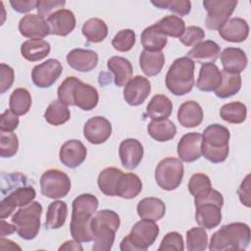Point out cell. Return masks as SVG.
Wrapping results in <instances>:
<instances>
[{
    "label": "cell",
    "mask_w": 251,
    "mask_h": 251,
    "mask_svg": "<svg viewBox=\"0 0 251 251\" xmlns=\"http://www.w3.org/2000/svg\"><path fill=\"white\" fill-rule=\"evenodd\" d=\"M222 82V72L214 64H204L199 71L196 86L200 91L210 92L216 90Z\"/></svg>",
    "instance_id": "cell-26"
},
{
    "label": "cell",
    "mask_w": 251,
    "mask_h": 251,
    "mask_svg": "<svg viewBox=\"0 0 251 251\" xmlns=\"http://www.w3.org/2000/svg\"><path fill=\"white\" fill-rule=\"evenodd\" d=\"M37 1L34 0H11L12 8L18 13H27L36 8Z\"/></svg>",
    "instance_id": "cell-56"
},
{
    "label": "cell",
    "mask_w": 251,
    "mask_h": 251,
    "mask_svg": "<svg viewBox=\"0 0 251 251\" xmlns=\"http://www.w3.org/2000/svg\"><path fill=\"white\" fill-rule=\"evenodd\" d=\"M0 75H1L0 93L3 94L12 86L15 78V74H14V70L10 66L2 63L0 65Z\"/></svg>",
    "instance_id": "cell-54"
},
{
    "label": "cell",
    "mask_w": 251,
    "mask_h": 251,
    "mask_svg": "<svg viewBox=\"0 0 251 251\" xmlns=\"http://www.w3.org/2000/svg\"><path fill=\"white\" fill-rule=\"evenodd\" d=\"M0 243H1V250H22V248L17 245L15 242H13L12 240L9 239H5L3 237H1L0 239Z\"/></svg>",
    "instance_id": "cell-59"
},
{
    "label": "cell",
    "mask_w": 251,
    "mask_h": 251,
    "mask_svg": "<svg viewBox=\"0 0 251 251\" xmlns=\"http://www.w3.org/2000/svg\"><path fill=\"white\" fill-rule=\"evenodd\" d=\"M87 155V150L83 143L77 139L66 141L60 148L59 158L63 165L70 169H75L81 165Z\"/></svg>",
    "instance_id": "cell-16"
},
{
    "label": "cell",
    "mask_w": 251,
    "mask_h": 251,
    "mask_svg": "<svg viewBox=\"0 0 251 251\" xmlns=\"http://www.w3.org/2000/svg\"><path fill=\"white\" fill-rule=\"evenodd\" d=\"M250 243V227L244 223H231L223 226L213 233L209 249L211 251L245 250Z\"/></svg>",
    "instance_id": "cell-1"
},
{
    "label": "cell",
    "mask_w": 251,
    "mask_h": 251,
    "mask_svg": "<svg viewBox=\"0 0 251 251\" xmlns=\"http://www.w3.org/2000/svg\"><path fill=\"white\" fill-rule=\"evenodd\" d=\"M143 146L137 139L126 138L119 146V155L122 165L126 170H134L143 158Z\"/></svg>",
    "instance_id": "cell-18"
},
{
    "label": "cell",
    "mask_w": 251,
    "mask_h": 251,
    "mask_svg": "<svg viewBox=\"0 0 251 251\" xmlns=\"http://www.w3.org/2000/svg\"><path fill=\"white\" fill-rule=\"evenodd\" d=\"M221 54V47L213 40H205L197 43L186 54V57L190 60L204 65L214 63Z\"/></svg>",
    "instance_id": "cell-24"
},
{
    "label": "cell",
    "mask_w": 251,
    "mask_h": 251,
    "mask_svg": "<svg viewBox=\"0 0 251 251\" xmlns=\"http://www.w3.org/2000/svg\"><path fill=\"white\" fill-rule=\"evenodd\" d=\"M220 116L229 124H241L246 120L247 108L245 104L239 101L226 103L222 106Z\"/></svg>",
    "instance_id": "cell-43"
},
{
    "label": "cell",
    "mask_w": 251,
    "mask_h": 251,
    "mask_svg": "<svg viewBox=\"0 0 251 251\" xmlns=\"http://www.w3.org/2000/svg\"><path fill=\"white\" fill-rule=\"evenodd\" d=\"M237 5L236 0H204L203 6L207 11L205 25L207 28L219 29L233 13Z\"/></svg>",
    "instance_id": "cell-10"
},
{
    "label": "cell",
    "mask_w": 251,
    "mask_h": 251,
    "mask_svg": "<svg viewBox=\"0 0 251 251\" xmlns=\"http://www.w3.org/2000/svg\"><path fill=\"white\" fill-rule=\"evenodd\" d=\"M66 2L64 0H38L36 3V11L41 17H49L56 10H61L65 6Z\"/></svg>",
    "instance_id": "cell-52"
},
{
    "label": "cell",
    "mask_w": 251,
    "mask_h": 251,
    "mask_svg": "<svg viewBox=\"0 0 251 251\" xmlns=\"http://www.w3.org/2000/svg\"><path fill=\"white\" fill-rule=\"evenodd\" d=\"M224 71L240 74L247 66L248 60L245 52L236 47H227L220 54Z\"/></svg>",
    "instance_id": "cell-25"
},
{
    "label": "cell",
    "mask_w": 251,
    "mask_h": 251,
    "mask_svg": "<svg viewBox=\"0 0 251 251\" xmlns=\"http://www.w3.org/2000/svg\"><path fill=\"white\" fill-rule=\"evenodd\" d=\"M82 34L85 38L92 43L103 41L108 35V26L106 23L98 18L87 20L81 28Z\"/></svg>",
    "instance_id": "cell-38"
},
{
    "label": "cell",
    "mask_w": 251,
    "mask_h": 251,
    "mask_svg": "<svg viewBox=\"0 0 251 251\" xmlns=\"http://www.w3.org/2000/svg\"><path fill=\"white\" fill-rule=\"evenodd\" d=\"M195 204V221L207 229L218 226L222 221L221 209L224 205V197L219 191H212L204 198L194 200Z\"/></svg>",
    "instance_id": "cell-6"
},
{
    "label": "cell",
    "mask_w": 251,
    "mask_h": 251,
    "mask_svg": "<svg viewBox=\"0 0 251 251\" xmlns=\"http://www.w3.org/2000/svg\"><path fill=\"white\" fill-rule=\"evenodd\" d=\"M67 62L72 69L80 73H87L97 66L98 54L93 50L75 48L68 53Z\"/></svg>",
    "instance_id": "cell-20"
},
{
    "label": "cell",
    "mask_w": 251,
    "mask_h": 251,
    "mask_svg": "<svg viewBox=\"0 0 251 251\" xmlns=\"http://www.w3.org/2000/svg\"><path fill=\"white\" fill-rule=\"evenodd\" d=\"M73 100L75 106L84 111H90L98 104V91L92 85L78 80L74 88Z\"/></svg>",
    "instance_id": "cell-23"
},
{
    "label": "cell",
    "mask_w": 251,
    "mask_h": 251,
    "mask_svg": "<svg viewBox=\"0 0 251 251\" xmlns=\"http://www.w3.org/2000/svg\"><path fill=\"white\" fill-rule=\"evenodd\" d=\"M50 34L67 36L75 27V14L68 9H61L50 15L47 20Z\"/></svg>",
    "instance_id": "cell-17"
},
{
    "label": "cell",
    "mask_w": 251,
    "mask_h": 251,
    "mask_svg": "<svg viewBox=\"0 0 251 251\" xmlns=\"http://www.w3.org/2000/svg\"><path fill=\"white\" fill-rule=\"evenodd\" d=\"M136 211L141 219L156 222L165 216L166 205L159 198L146 197L138 202Z\"/></svg>",
    "instance_id": "cell-29"
},
{
    "label": "cell",
    "mask_w": 251,
    "mask_h": 251,
    "mask_svg": "<svg viewBox=\"0 0 251 251\" xmlns=\"http://www.w3.org/2000/svg\"><path fill=\"white\" fill-rule=\"evenodd\" d=\"M155 25L164 35L171 37L179 38L185 30L184 21L175 15L166 16Z\"/></svg>",
    "instance_id": "cell-41"
},
{
    "label": "cell",
    "mask_w": 251,
    "mask_h": 251,
    "mask_svg": "<svg viewBox=\"0 0 251 251\" xmlns=\"http://www.w3.org/2000/svg\"><path fill=\"white\" fill-rule=\"evenodd\" d=\"M188 190L194 200L206 197L212 191V183L209 176L202 173L194 174L188 181Z\"/></svg>",
    "instance_id": "cell-44"
},
{
    "label": "cell",
    "mask_w": 251,
    "mask_h": 251,
    "mask_svg": "<svg viewBox=\"0 0 251 251\" xmlns=\"http://www.w3.org/2000/svg\"><path fill=\"white\" fill-rule=\"evenodd\" d=\"M71 118L70 110L67 105L59 100H54L45 110L44 119L52 126H61L67 123Z\"/></svg>",
    "instance_id": "cell-42"
},
{
    "label": "cell",
    "mask_w": 251,
    "mask_h": 251,
    "mask_svg": "<svg viewBox=\"0 0 251 251\" xmlns=\"http://www.w3.org/2000/svg\"><path fill=\"white\" fill-rule=\"evenodd\" d=\"M19 149V139L14 132L0 131V156L11 158L15 156Z\"/></svg>",
    "instance_id": "cell-47"
},
{
    "label": "cell",
    "mask_w": 251,
    "mask_h": 251,
    "mask_svg": "<svg viewBox=\"0 0 251 251\" xmlns=\"http://www.w3.org/2000/svg\"><path fill=\"white\" fill-rule=\"evenodd\" d=\"M42 206L39 202H31L27 206L21 207L13 216L12 223L17 228L18 235L25 240L34 239L40 228V217Z\"/></svg>",
    "instance_id": "cell-7"
},
{
    "label": "cell",
    "mask_w": 251,
    "mask_h": 251,
    "mask_svg": "<svg viewBox=\"0 0 251 251\" xmlns=\"http://www.w3.org/2000/svg\"><path fill=\"white\" fill-rule=\"evenodd\" d=\"M31 102V95L27 89L21 87L17 88L12 92L10 96V110L17 116H24L29 111Z\"/></svg>",
    "instance_id": "cell-40"
},
{
    "label": "cell",
    "mask_w": 251,
    "mask_h": 251,
    "mask_svg": "<svg viewBox=\"0 0 251 251\" xmlns=\"http://www.w3.org/2000/svg\"><path fill=\"white\" fill-rule=\"evenodd\" d=\"M19 31L24 37L30 39H42L49 32L46 20L37 14H27L19 23Z\"/></svg>",
    "instance_id": "cell-15"
},
{
    "label": "cell",
    "mask_w": 251,
    "mask_h": 251,
    "mask_svg": "<svg viewBox=\"0 0 251 251\" xmlns=\"http://www.w3.org/2000/svg\"><path fill=\"white\" fill-rule=\"evenodd\" d=\"M177 120L183 127L198 126L203 121L202 107L192 100L183 102L178 108Z\"/></svg>",
    "instance_id": "cell-28"
},
{
    "label": "cell",
    "mask_w": 251,
    "mask_h": 251,
    "mask_svg": "<svg viewBox=\"0 0 251 251\" xmlns=\"http://www.w3.org/2000/svg\"><path fill=\"white\" fill-rule=\"evenodd\" d=\"M78 80L79 79L75 76L66 77L65 80L60 84V86L58 88V91H57L58 100L67 106H73L74 105L73 92H74V88Z\"/></svg>",
    "instance_id": "cell-49"
},
{
    "label": "cell",
    "mask_w": 251,
    "mask_h": 251,
    "mask_svg": "<svg viewBox=\"0 0 251 251\" xmlns=\"http://www.w3.org/2000/svg\"><path fill=\"white\" fill-rule=\"evenodd\" d=\"M151 91L150 81L141 75L132 77L124 88V99L130 106L141 105Z\"/></svg>",
    "instance_id": "cell-14"
},
{
    "label": "cell",
    "mask_w": 251,
    "mask_h": 251,
    "mask_svg": "<svg viewBox=\"0 0 251 251\" xmlns=\"http://www.w3.org/2000/svg\"><path fill=\"white\" fill-rule=\"evenodd\" d=\"M165 64V56L162 51L143 50L139 56V66L147 76H154L160 74Z\"/></svg>",
    "instance_id": "cell-30"
},
{
    "label": "cell",
    "mask_w": 251,
    "mask_h": 251,
    "mask_svg": "<svg viewBox=\"0 0 251 251\" xmlns=\"http://www.w3.org/2000/svg\"><path fill=\"white\" fill-rule=\"evenodd\" d=\"M112 134V125L104 117L96 116L86 121L83 126L85 139L92 144H101L107 141Z\"/></svg>",
    "instance_id": "cell-13"
},
{
    "label": "cell",
    "mask_w": 251,
    "mask_h": 251,
    "mask_svg": "<svg viewBox=\"0 0 251 251\" xmlns=\"http://www.w3.org/2000/svg\"><path fill=\"white\" fill-rule=\"evenodd\" d=\"M208 235L204 227H192L186 232V249L204 251L207 248Z\"/></svg>",
    "instance_id": "cell-45"
},
{
    "label": "cell",
    "mask_w": 251,
    "mask_h": 251,
    "mask_svg": "<svg viewBox=\"0 0 251 251\" xmlns=\"http://www.w3.org/2000/svg\"><path fill=\"white\" fill-rule=\"evenodd\" d=\"M194 62L187 57L174 61L166 75V86L176 96H182L191 91L194 86Z\"/></svg>",
    "instance_id": "cell-4"
},
{
    "label": "cell",
    "mask_w": 251,
    "mask_h": 251,
    "mask_svg": "<svg viewBox=\"0 0 251 251\" xmlns=\"http://www.w3.org/2000/svg\"><path fill=\"white\" fill-rule=\"evenodd\" d=\"M68 216L67 203L61 200L53 201L49 204L47 213L45 227L48 229H57L64 226Z\"/></svg>",
    "instance_id": "cell-36"
},
{
    "label": "cell",
    "mask_w": 251,
    "mask_h": 251,
    "mask_svg": "<svg viewBox=\"0 0 251 251\" xmlns=\"http://www.w3.org/2000/svg\"><path fill=\"white\" fill-rule=\"evenodd\" d=\"M147 132L153 139L159 142H165L176 136V126L169 119L153 120L147 126Z\"/></svg>",
    "instance_id": "cell-33"
},
{
    "label": "cell",
    "mask_w": 251,
    "mask_h": 251,
    "mask_svg": "<svg viewBox=\"0 0 251 251\" xmlns=\"http://www.w3.org/2000/svg\"><path fill=\"white\" fill-rule=\"evenodd\" d=\"M59 250L62 251V250H67V251H70V250H75V251H82L83 248L82 246L80 245V242L76 241V240H68L66 241L64 244H62L60 247H59Z\"/></svg>",
    "instance_id": "cell-57"
},
{
    "label": "cell",
    "mask_w": 251,
    "mask_h": 251,
    "mask_svg": "<svg viewBox=\"0 0 251 251\" xmlns=\"http://www.w3.org/2000/svg\"><path fill=\"white\" fill-rule=\"evenodd\" d=\"M19 123L20 120L18 116L15 113H13L10 109H7L0 116V131L13 132V130H15L18 127Z\"/></svg>",
    "instance_id": "cell-53"
},
{
    "label": "cell",
    "mask_w": 251,
    "mask_h": 251,
    "mask_svg": "<svg viewBox=\"0 0 251 251\" xmlns=\"http://www.w3.org/2000/svg\"><path fill=\"white\" fill-rule=\"evenodd\" d=\"M237 194L239 196L240 202L249 208L251 206V200H250V175H247L245 178L242 180L238 190Z\"/></svg>",
    "instance_id": "cell-55"
},
{
    "label": "cell",
    "mask_w": 251,
    "mask_h": 251,
    "mask_svg": "<svg viewBox=\"0 0 251 251\" xmlns=\"http://www.w3.org/2000/svg\"><path fill=\"white\" fill-rule=\"evenodd\" d=\"M142 190V182L138 176L132 173L123 174L117 186V196L125 199L136 197Z\"/></svg>",
    "instance_id": "cell-35"
},
{
    "label": "cell",
    "mask_w": 251,
    "mask_h": 251,
    "mask_svg": "<svg viewBox=\"0 0 251 251\" xmlns=\"http://www.w3.org/2000/svg\"><path fill=\"white\" fill-rule=\"evenodd\" d=\"M241 88L240 74H232L222 71V82L215 90V94L219 98H228L236 94Z\"/></svg>",
    "instance_id": "cell-39"
},
{
    "label": "cell",
    "mask_w": 251,
    "mask_h": 251,
    "mask_svg": "<svg viewBox=\"0 0 251 251\" xmlns=\"http://www.w3.org/2000/svg\"><path fill=\"white\" fill-rule=\"evenodd\" d=\"M159 226L154 221L142 219L131 227L120 244L122 251H146L157 239Z\"/></svg>",
    "instance_id": "cell-5"
},
{
    "label": "cell",
    "mask_w": 251,
    "mask_h": 251,
    "mask_svg": "<svg viewBox=\"0 0 251 251\" xmlns=\"http://www.w3.org/2000/svg\"><path fill=\"white\" fill-rule=\"evenodd\" d=\"M184 174L183 164L180 160L168 157L159 162L155 169V180L164 190H175L181 183Z\"/></svg>",
    "instance_id": "cell-8"
},
{
    "label": "cell",
    "mask_w": 251,
    "mask_h": 251,
    "mask_svg": "<svg viewBox=\"0 0 251 251\" xmlns=\"http://www.w3.org/2000/svg\"><path fill=\"white\" fill-rule=\"evenodd\" d=\"M151 3L159 9H168L180 17L188 15L191 10V2L188 0H157Z\"/></svg>",
    "instance_id": "cell-46"
},
{
    "label": "cell",
    "mask_w": 251,
    "mask_h": 251,
    "mask_svg": "<svg viewBox=\"0 0 251 251\" xmlns=\"http://www.w3.org/2000/svg\"><path fill=\"white\" fill-rule=\"evenodd\" d=\"M0 225H1V227H0V229H1V233H0L1 237H4L5 235H9V234H12L15 231H17V228H16L14 224L10 225V224H7L4 220H1Z\"/></svg>",
    "instance_id": "cell-58"
},
{
    "label": "cell",
    "mask_w": 251,
    "mask_h": 251,
    "mask_svg": "<svg viewBox=\"0 0 251 251\" xmlns=\"http://www.w3.org/2000/svg\"><path fill=\"white\" fill-rule=\"evenodd\" d=\"M202 134L199 132L185 133L177 143V155L179 159L186 163L198 160L201 153Z\"/></svg>",
    "instance_id": "cell-19"
},
{
    "label": "cell",
    "mask_w": 251,
    "mask_h": 251,
    "mask_svg": "<svg viewBox=\"0 0 251 251\" xmlns=\"http://www.w3.org/2000/svg\"><path fill=\"white\" fill-rule=\"evenodd\" d=\"M229 130L219 124L208 126L202 134L201 153L206 160L219 164L226 161L228 156Z\"/></svg>",
    "instance_id": "cell-3"
},
{
    "label": "cell",
    "mask_w": 251,
    "mask_h": 251,
    "mask_svg": "<svg viewBox=\"0 0 251 251\" xmlns=\"http://www.w3.org/2000/svg\"><path fill=\"white\" fill-rule=\"evenodd\" d=\"M184 249V242L182 236L176 231H171L167 233L161 241L158 251H170L177 250L182 251Z\"/></svg>",
    "instance_id": "cell-50"
},
{
    "label": "cell",
    "mask_w": 251,
    "mask_h": 251,
    "mask_svg": "<svg viewBox=\"0 0 251 251\" xmlns=\"http://www.w3.org/2000/svg\"><path fill=\"white\" fill-rule=\"evenodd\" d=\"M107 67L113 73L114 82L119 87L126 86V84L132 78L131 63L124 57H111L107 61Z\"/></svg>",
    "instance_id": "cell-27"
},
{
    "label": "cell",
    "mask_w": 251,
    "mask_h": 251,
    "mask_svg": "<svg viewBox=\"0 0 251 251\" xmlns=\"http://www.w3.org/2000/svg\"><path fill=\"white\" fill-rule=\"evenodd\" d=\"M205 37V32L200 26L190 25L185 28L183 34L179 37V41L185 46H193L201 42Z\"/></svg>",
    "instance_id": "cell-51"
},
{
    "label": "cell",
    "mask_w": 251,
    "mask_h": 251,
    "mask_svg": "<svg viewBox=\"0 0 251 251\" xmlns=\"http://www.w3.org/2000/svg\"><path fill=\"white\" fill-rule=\"evenodd\" d=\"M98 199L89 193L80 194L73 201L72 219L82 222H90L94 212L98 208Z\"/></svg>",
    "instance_id": "cell-21"
},
{
    "label": "cell",
    "mask_w": 251,
    "mask_h": 251,
    "mask_svg": "<svg viewBox=\"0 0 251 251\" xmlns=\"http://www.w3.org/2000/svg\"><path fill=\"white\" fill-rule=\"evenodd\" d=\"M71 179L69 176L57 169L45 171L40 177L41 193L50 199H60L69 193Z\"/></svg>",
    "instance_id": "cell-9"
},
{
    "label": "cell",
    "mask_w": 251,
    "mask_h": 251,
    "mask_svg": "<svg viewBox=\"0 0 251 251\" xmlns=\"http://www.w3.org/2000/svg\"><path fill=\"white\" fill-rule=\"evenodd\" d=\"M173 103L171 99L163 94H157L152 97L146 107L145 117L153 120H163L171 116Z\"/></svg>",
    "instance_id": "cell-31"
},
{
    "label": "cell",
    "mask_w": 251,
    "mask_h": 251,
    "mask_svg": "<svg viewBox=\"0 0 251 251\" xmlns=\"http://www.w3.org/2000/svg\"><path fill=\"white\" fill-rule=\"evenodd\" d=\"M51 47L49 42L43 39H28L21 45L23 57L29 62H37L50 53Z\"/></svg>",
    "instance_id": "cell-32"
},
{
    "label": "cell",
    "mask_w": 251,
    "mask_h": 251,
    "mask_svg": "<svg viewBox=\"0 0 251 251\" xmlns=\"http://www.w3.org/2000/svg\"><path fill=\"white\" fill-rule=\"evenodd\" d=\"M141 44L144 50L161 51L168 42L167 36L164 35L156 25L146 27L140 36Z\"/></svg>",
    "instance_id": "cell-37"
},
{
    "label": "cell",
    "mask_w": 251,
    "mask_h": 251,
    "mask_svg": "<svg viewBox=\"0 0 251 251\" xmlns=\"http://www.w3.org/2000/svg\"><path fill=\"white\" fill-rule=\"evenodd\" d=\"M219 34L226 41L242 42L248 37L249 25L241 18H231L219 28Z\"/></svg>",
    "instance_id": "cell-22"
},
{
    "label": "cell",
    "mask_w": 251,
    "mask_h": 251,
    "mask_svg": "<svg viewBox=\"0 0 251 251\" xmlns=\"http://www.w3.org/2000/svg\"><path fill=\"white\" fill-rule=\"evenodd\" d=\"M123 171L114 167H109L100 172L97 183L100 191L107 196H117V186Z\"/></svg>",
    "instance_id": "cell-34"
},
{
    "label": "cell",
    "mask_w": 251,
    "mask_h": 251,
    "mask_svg": "<svg viewBox=\"0 0 251 251\" xmlns=\"http://www.w3.org/2000/svg\"><path fill=\"white\" fill-rule=\"evenodd\" d=\"M120 223V217L115 211L101 210L96 212L91 220L93 251H110L112 249Z\"/></svg>",
    "instance_id": "cell-2"
},
{
    "label": "cell",
    "mask_w": 251,
    "mask_h": 251,
    "mask_svg": "<svg viewBox=\"0 0 251 251\" xmlns=\"http://www.w3.org/2000/svg\"><path fill=\"white\" fill-rule=\"evenodd\" d=\"M135 43V32L132 29L120 30L112 40V46L119 52L129 51Z\"/></svg>",
    "instance_id": "cell-48"
},
{
    "label": "cell",
    "mask_w": 251,
    "mask_h": 251,
    "mask_svg": "<svg viewBox=\"0 0 251 251\" xmlns=\"http://www.w3.org/2000/svg\"><path fill=\"white\" fill-rule=\"evenodd\" d=\"M36 196L32 186L23 184L16 186L14 190L0 202V219L8 218L17 207H25L30 204Z\"/></svg>",
    "instance_id": "cell-11"
},
{
    "label": "cell",
    "mask_w": 251,
    "mask_h": 251,
    "mask_svg": "<svg viewBox=\"0 0 251 251\" xmlns=\"http://www.w3.org/2000/svg\"><path fill=\"white\" fill-rule=\"evenodd\" d=\"M62 65L57 59H48L47 61L36 65L31 71V79L35 86L39 88H48L55 83L62 74Z\"/></svg>",
    "instance_id": "cell-12"
}]
</instances>
